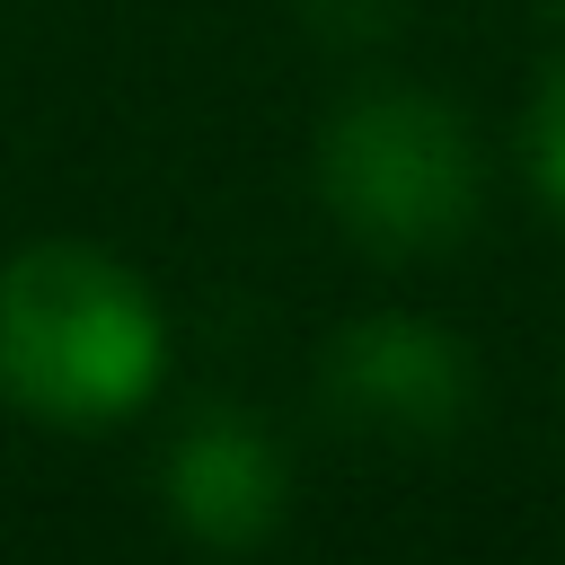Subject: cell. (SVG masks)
I'll list each match as a JSON object with an SVG mask.
<instances>
[{
	"instance_id": "4",
	"label": "cell",
	"mask_w": 565,
	"mask_h": 565,
	"mask_svg": "<svg viewBox=\"0 0 565 565\" xmlns=\"http://www.w3.org/2000/svg\"><path fill=\"white\" fill-rule=\"evenodd\" d=\"M159 494H168V521L212 547V556H247L282 530L291 512V450L282 433L256 415V406H194L168 441V468H159Z\"/></svg>"
},
{
	"instance_id": "2",
	"label": "cell",
	"mask_w": 565,
	"mask_h": 565,
	"mask_svg": "<svg viewBox=\"0 0 565 565\" xmlns=\"http://www.w3.org/2000/svg\"><path fill=\"white\" fill-rule=\"evenodd\" d=\"M477 132L433 88H362L318 132V194L371 256H441L477 221Z\"/></svg>"
},
{
	"instance_id": "5",
	"label": "cell",
	"mask_w": 565,
	"mask_h": 565,
	"mask_svg": "<svg viewBox=\"0 0 565 565\" xmlns=\"http://www.w3.org/2000/svg\"><path fill=\"white\" fill-rule=\"evenodd\" d=\"M530 177H539V194L565 212V62H556L547 88L530 97Z\"/></svg>"
},
{
	"instance_id": "3",
	"label": "cell",
	"mask_w": 565,
	"mask_h": 565,
	"mask_svg": "<svg viewBox=\"0 0 565 565\" xmlns=\"http://www.w3.org/2000/svg\"><path fill=\"white\" fill-rule=\"evenodd\" d=\"M318 406L362 441H450L477 415V362L441 318L371 309L327 344Z\"/></svg>"
},
{
	"instance_id": "7",
	"label": "cell",
	"mask_w": 565,
	"mask_h": 565,
	"mask_svg": "<svg viewBox=\"0 0 565 565\" xmlns=\"http://www.w3.org/2000/svg\"><path fill=\"white\" fill-rule=\"evenodd\" d=\"M547 9H556V18H565V0H547Z\"/></svg>"
},
{
	"instance_id": "1",
	"label": "cell",
	"mask_w": 565,
	"mask_h": 565,
	"mask_svg": "<svg viewBox=\"0 0 565 565\" xmlns=\"http://www.w3.org/2000/svg\"><path fill=\"white\" fill-rule=\"evenodd\" d=\"M159 371H168V318L124 256L44 238L0 265V397L18 415L106 433L150 406Z\"/></svg>"
},
{
	"instance_id": "6",
	"label": "cell",
	"mask_w": 565,
	"mask_h": 565,
	"mask_svg": "<svg viewBox=\"0 0 565 565\" xmlns=\"http://www.w3.org/2000/svg\"><path fill=\"white\" fill-rule=\"evenodd\" d=\"M300 18L327 35V44H380L388 26H397V0H300Z\"/></svg>"
}]
</instances>
